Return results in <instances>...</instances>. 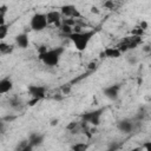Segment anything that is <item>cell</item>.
Masks as SVG:
<instances>
[{
    "label": "cell",
    "instance_id": "4fadbf2b",
    "mask_svg": "<svg viewBox=\"0 0 151 151\" xmlns=\"http://www.w3.org/2000/svg\"><path fill=\"white\" fill-rule=\"evenodd\" d=\"M44 142V136L42 134H39V133H32L28 138V143L34 147V146H38L40 145L41 143Z\"/></svg>",
    "mask_w": 151,
    "mask_h": 151
},
{
    "label": "cell",
    "instance_id": "484cf974",
    "mask_svg": "<svg viewBox=\"0 0 151 151\" xmlns=\"http://www.w3.org/2000/svg\"><path fill=\"white\" fill-rule=\"evenodd\" d=\"M1 133H2V129L0 127V134H1Z\"/></svg>",
    "mask_w": 151,
    "mask_h": 151
},
{
    "label": "cell",
    "instance_id": "7c38bea8",
    "mask_svg": "<svg viewBox=\"0 0 151 151\" xmlns=\"http://www.w3.org/2000/svg\"><path fill=\"white\" fill-rule=\"evenodd\" d=\"M118 129L124 133H130L133 130V123L127 120V119H124V120L118 123Z\"/></svg>",
    "mask_w": 151,
    "mask_h": 151
},
{
    "label": "cell",
    "instance_id": "3957f363",
    "mask_svg": "<svg viewBox=\"0 0 151 151\" xmlns=\"http://www.w3.org/2000/svg\"><path fill=\"white\" fill-rule=\"evenodd\" d=\"M48 26L47 19H46V13H34L31 17L29 20V28L34 32H41L44 29H46Z\"/></svg>",
    "mask_w": 151,
    "mask_h": 151
},
{
    "label": "cell",
    "instance_id": "cb8c5ba5",
    "mask_svg": "<svg viewBox=\"0 0 151 151\" xmlns=\"http://www.w3.org/2000/svg\"><path fill=\"white\" fill-rule=\"evenodd\" d=\"M58 123H59V119H58V118H54V119L51 120L50 125H51V126H55V125H58Z\"/></svg>",
    "mask_w": 151,
    "mask_h": 151
},
{
    "label": "cell",
    "instance_id": "ffe728a7",
    "mask_svg": "<svg viewBox=\"0 0 151 151\" xmlns=\"http://www.w3.org/2000/svg\"><path fill=\"white\" fill-rule=\"evenodd\" d=\"M103 6H104L105 8H107V9H113V8H114V2H113V1H105V2L103 4Z\"/></svg>",
    "mask_w": 151,
    "mask_h": 151
},
{
    "label": "cell",
    "instance_id": "30bf717a",
    "mask_svg": "<svg viewBox=\"0 0 151 151\" xmlns=\"http://www.w3.org/2000/svg\"><path fill=\"white\" fill-rule=\"evenodd\" d=\"M119 90H120V86H118V85H112V86H109V87H105V88H104V94H105L109 99L116 100V99L118 98Z\"/></svg>",
    "mask_w": 151,
    "mask_h": 151
},
{
    "label": "cell",
    "instance_id": "7a4b0ae2",
    "mask_svg": "<svg viewBox=\"0 0 151 151\" xmlns=\"http://www.w3.org/2000/svg\"><path fill=\"white\" fill-rule=\"evenodd\" d=\"M64 52L63 47H57V48H48L44 54L39 55V59L42 61L44 65L48 67H54L59 64L60 57Z\"/></svg>",
    "mask_w": 151,
    "mask_h": 151
},
{
    "label": "cell",
    "instance_id": "2e32d148",
    "mask_svg": "<svg viewBox=\"0 0 151 151\" xmlns=\"http://www.w3.org/2000/svg\"><path fill=\"white\" fill-rule=\"evenodd\" d=\"M79 129H81V127H80V124H79L78 122H71L68 125H66V130H67L68 132H71L72 134L77 133V131H78Z\"/></svg>",
    "mask_w": 151,
    "mask_h": 151
},
{
    "label": "cell",
    "instance_id": "9a60e30c",
    "mask_svg": "<svg viewBox=\"0 0 151 151\" xmlns=\"http://www.w3.org/2000/svg\"><path fill=\"white\" fill-rule=\"evenodd\" d=\"M14 50L13 45H9L5 41H0V54H9Z\"/></svg>",
    "mask_w": 151,
    "mask_h": 151
},
{
    "label": "cell",
    "instance_id": "d4e9b609",
    "mask_svg": "<svg viewBox=\"0 0 151 151\" xmlns=\"http://www.w3.org/2000/svg\"><path fill=\"white\" fill-rule=\"evenodd\" d=\"M140 150H142V149H140V147H138V149H134V150H132V151H140Z\"/></svg>",
    "mask_w": 151,
    "mask_h": 151
},
{
    "label": "cell",
    "instance_id": "44dd1931",
    "mask_svg": "<svg viewBox=\"0 0 151 151\" xmlns=\"http://www.w3.org/2000/svg\"><path fill=\"white\" fill-rule=\"evenodd\" d=\"M90 12H91L92 14H100V9H99L97 6H92V7L90 8Z\"/></svg>",
    "mask_w": 151,
    "mask_h": 151
},
{
    "label": "cell",
    "instance_id": "e0dca14e",
    "mask_svg": "<svg viewBox=\"0 0 151 151\" xmlns=\"http://www.w3.org/2000/svg\"><path fill=\"white\" fill-rule=\"evenodd\" d=\"M8 31H9V25L8 24L0 25V41H2L8 35Z\"/></svg>",
    "mask_w": 151,
    "mask_h": 151
},
{
    "label": "cell",
    "instance_id": "ba28073f",
    "mask_svg": "<svg viewBox=\"0 0 151 151\" xmlns=\"http://www.w3.org/2000/svg\"><path fill=\"white\" fill-rule=\"evenodd\" d=\"M104 58H110V59H117L119 57H122V52L117 48V46H110V47H105L103 51Z\"/></svg>",
    "mask_w": 151,
    "mask_h": 151
},
{
    "label": "cell",
    "instance_id": "ac0fdd59",
    "mask_svg": "<svg viewBox=\"0 0 151 151\" xmlns=\"http://www.w3.org/2000/svg\"><path fill=\"white\" fill-rule=\"evenodd\" d=\"M72 91V85L71 84H65V85H61L60 86V92L61 94L66 96V94H70Z\"/></svg>",
    "mask_w": 151,
    "mask_h": 151
},
{
    "label": "cell",
    "instance_id": "5bb4252c",
    "mask_svg": "<svg viewBox=\"0 0 151 151\" xmlns=\"http://www.w3.org/2000/svg\"><path fill=\"white\" fill-rule=\"evenodd\" d=\"M88 146L90 145L86 142H78V143H74L71 146V151H87Z\"/></svg>",
    "mask_w": 151,
    "mask_h": 151
},
{
    "label": "cell",
    "instance_id": "8992f818",
    "mask_svg": "<svg viewBox=\"0 0 151 151\" xmlns=\"http://www.w3.org/2000/svg\"><path fill=\"white\" fill-rule=\"evenodd\" d=\"M46 19H47L48 25H54V26H58V27H60L61 21H63V17H61L60 12L57 11V9L48 11L46 13Z\"/></svg>",
    "mask_w": 151,
    "mask_h": 151
},
{
    "label": "cell",
    "instance_id": "8fae6325",
    "mask_svg": "<svg viewBox=\"0 0 151 151\" xmlns=\"http://www.w3.org/2000/svg\"><path fill=\"white\" fill-rule=\"evenodd\" d=\"M84 120L86 123H90L94 126H98L99 125V122H100V113L99 112H91V113H86L84 116Z\"/></svg>",
    "mask_w": 151,
    "mask_h": 151
},
{
    "label": "cell",
    "instance_id": "6da1fadb",
    "mask_svg": "<svg viewBox=\"0 0 151 151\" xmlns=\"http://www.w3.org/2000/svg\"><path fill=\"white\" fill-rule=\"evenodd\" d=\"M93 35H94L93 31H81L79 33H72L68 37V39L73 42L77 51L83 52L86 50V47H87V45H88V42Z\"/></svg>",
    "mask_w": 151,
    "mask_h": 151
},
{
    "label": "cell",
    "instance_id": "603a6c76",
    "mask_svg": "<svg viewBox=\"0 0 151 151\" xmlns=\"http://www.w3.org/2000/svg\"><path fill=\"white\" fill-rule=\"evenodd\" d=\"M87 68H88V70H96V68H97V63H96V61L90 63V64L87 65Z\"/></svg>",
    "mask_w": 151,
    "mask_h": 151
},
{
    "label": "cell",
    "instance_id": "7402d4cb",
    "mask_svg": "<svg viewBox=\"0 0 151 151\" xmlns=\"http://www.w3.org/2000/svg\"><path fill=\"white\" fill-rule=\"evenodd\" d=\"M20 151H33V146L28 143V144H26V145H25Z\"/></svg>",
    "mask_w": 151,
    "mask_h": 151
},
{
    "label": "cell",
    "instance_id": "d6986e66",
    "mask_svg": "<svg viewBox=\"0 0 151 151\" xmlns=\"http://www.w3.org/2000/svg\"><path fill=\"white\" fill-rule=\"evenodd\" d=\"M6 12H7V7H6V6H1V7H0V25L7 24V22H6V19H5Z\"/></svg>",
    "mask_w": 151,
    "mask_h": 151
},
{
    "label": "cell",
    "instance_id": "52a82bcc",
    "mask_svg": "<svg viewBox=\"0 0 151 151\" xmlns=\"http://www.w3.org/2000/svg\"><path fill=\"white\" fill-rule=\"evenodd\" d=\"M14 41H15V46L19 48H22V50H25L29 46V38H28V34L25 32L17 34L14 38Z\"/></svg>",
    "mask_w": 151,
    "mask_h": 151
},
{
    "label": "cell",
    "instance_id": "5b68a950",
    "mask_svg": "<svg viewBox=\"0 0 151 151\" xmlns=\"http://www.w3.org/2000/svg\"><path fill=\"white\" fill-rule=\"evenodd\" d=\"M27 90H28V93L31 94V98H34L38 100H41L46 96V87L41 85H29Z\"/></svg>",
    "mask_w": 151,
    "mask_h": 151
},
{
    "label": "cell",
    "instance_id": "277c9868",
    "mask_svg": "<svg viewBox=\"0 0 151 151\" xmlns=\"http://www.w3.org/2000/svg\"><path fill=\"white\" fill-rule=\"evenodd\" d=\"M60 14L64 19H74V20H78L81 14L80 12L77 9V7L74 5H71V4H67V5H64L60 7Z\"/></svg>",
    "mask_w": 151,
    "mask_h": 151
},
{
    "label": "cell",
    "instance_id": "9c48e42d",
    "mask_svg": "<svg viewBox=\"0 0 151 151\" xmlns=\"http://www.w3.org/2000/svg\"><path fill=\"white\" fill-rule=\"evenodd\" d=\"M13 88V80L9 77L0 79V94H6Z\"/></svg>",
    "mask_w": 151,
    "mask_h": 151
}]
</instances>
